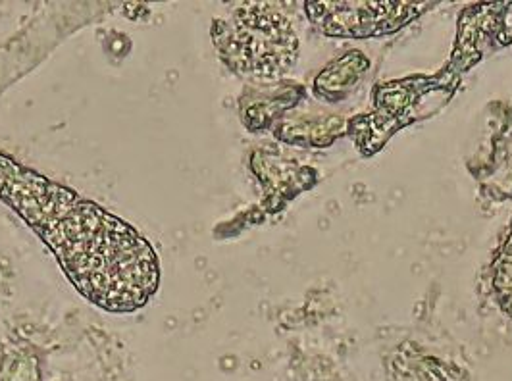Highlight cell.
I'll return each mask as SVG.
<instances>
[{
    "mask_svg": "<svg viewBox=\"0 0 512 381\" xmlns=\"http://www.w3.org/2000/svg\"><path fill=\"white\" fill-rule=\"evenodd\" d=\"M0 199L45 241L89 303L129 314L151 301L160 262L153 245L124 220L2 154Z\"/></svg>",
    "mask_w": 512,
    "mask_h": 381,
    "instance_id": "cell-1",
    "label": "cell"
},
{
    "mask_svg": "<svg viewBox=\"0 0 512 381\" xmlns=\"http://www.w3.org/2000/svg\"><path fill=\"white\" fill-rule=\"evenodd\" d=\"M214 35L224 60L243 76L274 79L291 68L299 41L287 18L268 6H247Z\"/></svg>",
    "mask_w": 512,
    "mask_h": 381,
    "instance_id": "cell-2",
    "label": "cell"
},
{
    "mask_svg": "<svg viewBox=\"0 0 512 381\" xmlns=\"http://www.w3.org/2000/svg\"><path fill=\"white\" fill-rule=\"evenodd\" d=\"M420 2H307L310 22L332 37H374L405 26Z\"/></svg>",
    "mask_w": 512,
    "mask_h": 381,
    "instance_id": "cell-3",
    "label": "cell"
},
{
    "mask_svg": "<svg viewBox=\"0 0 512 381\" xmlns=\"http://www.w3.org/2000/svg\"><path fill=\"white\" fill-rule=\"evenodd\" d=\"M366 68H368L366 58L359 52H351L332 64V68L324 70L322 76L316 79V93L330 101L343 99V95H347L349 89L359 83Z\"/></svg>",
    "mask_w": 512,
    "mask_h": 381,
    "instance_id": "cell-4",
    "label": "cell"
},
{
    "mask_svg": "<svg viewBox=\"0 0 512 381\" xmlns=\"http://www.w3.org/2000/svg\"><path fill=\"white\" fill-rule=\"evenodd\" d=\"M493 291L499 306L512 316V222L493 260Z\"/></svg>",
    "mask_w": 512,
    "mask_h": 381,
    "instance_id": "cell-5",
    "label": "cell"
}]
</instances>
